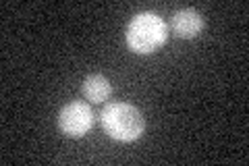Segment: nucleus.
Here are the masks:
<instances>
[{"instance_id": "obj_5", "label": "nucleus", "mask_w": 249, "mask_h": 166, "mask_svg": "<svg viewBox=\"0 0 249 166\" xmlns=\"http://www.w3.org/2000/svg\"><path fill=\"white\" fill-rule=\"evenodd\" d=\"M81 90H83V96L88 98L89 102H93V104H102V102H106L108 98H110L112 85L104 75L93 73V75H88L83 79V88Z\"/></svg>"}, {"instance_id": "obj_2", "label": "nucleus", "mask_w": 249, "mask_h": 166, "mask_svg": "<svg viewBox=\"0 0 249 166\" xmlns=\"http://www.w3.org/2000/svg\"><path fill=\"white\" fill-rule=\"evenodd\" d=\"M168 29L156 13H139L127 27V46L135 54H152L166 42Z\"/></svg>"}, {"instance_id": "obj_3", "label": "nucleus", "mask_w": 249, "mask_h": 166, "mask_svg": "<svg viewBox=\"0 0 249 166\" xmlns=\"http://www.w3.org/2000/svg\"><path fill=\"white\" fill-rule=\"evenodd\" d=\"M93 125L91 106L85 102H69L58 112V129L67 137H83Z\"/></svg>"}, {"instance_id": "obj_4", "label": "nucleus", "mask_w": 249, "mask_h": 166, "mask_svg": "<svg viewBox=\"0 0 249 166\" xmlns=\"http://www.w3.org/2000/svg\"><path fill=\"white\" fill-rule=\"evenodd\" d=\"M173 29L178 37H196L204 29V17L196 9H181L173 15Z\"/></svg>"}, {"instance_id": "obj_1", "label": "nucleus", "mask_w": 249, "mask_h": 166, "mask_svg": "<svg viewBox=\"0 0 249 166\" xmlns=\"http://www.w3.org/2000/svg\"><path fill=\"white\" fill-rule=\"evenodd\" d=\"M100 121H102V127L108 133V137L124 141V144L139 139L145 131L143 114L127 102H110L108 106H104Z\"/></svg>"}]
</instances>
